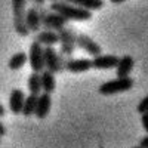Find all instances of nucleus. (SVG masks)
<instances>
[{
	"label": "nucleus",
	"instance_id": "1",
	"mask_svg": "<svg viewBox=\"0 0 148 148\" xmlns=\"http://www.w3.org/2000/svg\"><path fill=\"white\" fill-rule=\"evenodd\" d=\"M49 10L59 14L68 22L70 21H89V19H92V12L77 8V6L67 3V2H52L49 5Z\"/></svg>",
	"mask_w": 148,
	"mask_h": 148
},
{
	"label": "nucleus",
	"instance_id": "2",
	"mask_svg": "<svg viewBox=\"0 0 148 148\" xmlns=\"http://www.w3.org/2000/svg\"><path fill=\"white\" fill-rule=\"evenodd\" d=\"M27 0H15L12 3L14 10V28L21 37H27L30 34L25 25V12H27Z\"/></svg>",
	"mask_w": 148,
	"mask_h": 148
},
{
	"label": "nucleus",
	"instance_id": "3",
	"mask_svg": "<svg viewBox=\"0 0 148 148\" xmlns=\"http://www.w3.org/2000/svg\"><path fill=\"white\" fill-rule=\"evenodd\" d=\"M133 86V79L132 77H125V79H113V80H108L99 84L98 88V92L101 95H116L119 92H126L129 90Z\"/></svg>",
	"mask_w": 148,
	"mask_h": 148
},
{
	"label": "nucleus",
	"instance_id": "4",
	"mask_svg": "<svg viewBox=\"0 0 148 148\" xmlns=\"http://www.w3.org/2000/svg\"><path fill=\"white\" fill-rule=\"evenodd\" d=\"M59 36V45H61V51L59 53H62L64 56H71L76 52L77 47V33L73 27H65L64 30H61L58 33Z\"/></svg>",
	"mask_w": 148,
	"mask_h": 148
},
{
	"label": "nucleus",
	"instance_id": "5",
	"mask_svg": "<svg viewBox=\"0 0 148 148\" xmlns=\"http://www.w3.org/2000/svg\"><path fill=\"white\" fill-rule=\"evenodd\" d=\"M28 62L33 70V73H42L45 70V56H43V46H40L37 42H31L30 51H28Z\"/></svg>",
	"mask_w": 148,
	"mask_h": 148
},
{
	"label": "nucleus",
	"instance_id": "6",
	"mask_svg": "<svg viewBox=\"0 0 148 148\" xmlns=\"http://www.w3.org/2000/svg\"><path fill=\"white\" fill-rule=\"evenodd\" d=\"M67 25H68V21L64 16H61L59 14L52 12V10H49L47 14H46V16H45V19L42 21V27L46 31L59 33L61 30H64Z\"/></svg>",
	"mask_w": 148,
	"mask_h": 148
},
{
	"label": "nucleus",
	"instance_id": "7",
	"mask_svg": "<svg viewBox=\"0 0 148 148\" xmlns=\"http://www.w3.org/2000/svg\"><path fill=\"white\" fill-rule=\"evenodd\" d=\"M43 56H45V70L51 71L52 74L62 73L59 68V56H58V52L55 51V47L52 46L43 47Z\"/></svg>",
	"mask_w": 148,
	"mask_h": 148
},
{
	"label": "nucleus",
	"instance_id": "8",
	"mask_svg": "<svg viewBox=\"0 0 148 148\" xmlns=\"http://www.w3.org/2000/svg\"><path fill=\"white\" fill-rule=\"evenodd\" d=\"M77 47L86 51L92 56H98V55H101V52H102V47L98 45L90 36L84 34V33L77 34Z\"/></svg>",
	"mask_w": 148,
	"mask_h": 148
},
{
	"label": "nucleus",
	"instance_id": "9",
	"mask_svg": "<svg viewBox=\"0 0 148 148\" xmlns=\"http://www.w3.org/2000/svg\"><path fill=\"white\" fill-rule=\"evenodd\" d=\"M119 56L116 55H98L93 56L92 59V68L96 70H111V68H116L119 64Z\"/></svg>",
	"mask_w": 148,
	"mask_h": 148
},
{
	"label": "nucleus",
	"instance_id": "10",
	"mask_svg": "<svg viewBox=\"0 0 148 148\" xmlns=\"http://www.w3.org/2000/svg\"><path fill=\"white\" fill-rule=\"evenodd\" d=\"M92 68V59L88 58H74V59H68L65 64V71L68 73H86Z\"/></svg>",
	"mask_w": 148,
	"mask_h": 148
},
{
	"label": "nucleus",
	"instance_id": "11",
	"mask_svg": "<svg viewBox=\"0 0 148 148\" xmlns=\"http://www.w3.org/2000/svg\"><path fill=\"white\" fill-rule=\"evenodd\" d=\"M24 101H25V95L21 89H12L9 95V110L12 114H22Z\"/></svg>",
	"mask_w": 148,
	"mask_h": 148
},
{
	"label": "nucleus",
	"instance_id": "12",
	"mask_svg": "<svg viewBox=\"0 0 148 148\" xmlns=\"http://www.w3.org/2000/svg\"><path fill=\"white\" fill-rule=\"evenodd\" d=\"M135 65V59L130 55H123L119 59V64L116 67V74L119 79H125V77H130V71L133 70Z\"/></svg>",
	"mask_w": 148,
	"mask_h": 148
},
{
	"label": "nucleus",
	"instance_id": "13",
	"mask_svg": "<svg viewBox=\"0 0 148 148\" xmlns=\"http://www.w3.org/2000/svg\"><path fill=\"white\" fill-rule=\"evenodd\" d=\"M52 107V99H51V95L42 92L39 96H37V107H36V117L37 119H45L49 111H51Z\"/></svg>",
	"mask_w": 148,
	"mask_h": 148
},
{
	"label": "nucleus",
	"instance_id": "14",
	"mask_svg": "<svg viewBox=\"0 0 148 148\" xmlns=\"http://www.w3.org/2000/svg\"><path fill=\"white\" fill-rule=\"evenodd\" d=\"M25 25L28 28L30 33H39L42 28V24H40V16H39V12L34 6L28 8L25 12Z\"/></svg>",
	"mask_w": 148,
	"mask_h": 148
},
{
	"label": "nucleus",
	"instance_id": "15",
	"mask_svg": "<svg viewBox=\"0 0 148 148\" xmlns=\"http://www.w3.org/2000/svg\"><path fill=\"white\" fill-rule=\"evenodd\" d=\"M34 42H37L40 46H53L59 42V36L58 33L55 31H46V30H42L39 31L36 36H34Z\"/></svg>",
	"mask_w": 148,
	"mask_h": 148
},
{
	"label": "nucleus",
	"instance_id": "16",
	"mask_svg": "<svg viewBox=\"0 0 148 148\" xmlns=\"http://www.w3.org/2000/svg\"><path fill=\"white\" fill-rule=\"evenodd\" d=\"M40 80H42V90L45 93H49L51 95L55 88H56V80H55V74H52L51 71L47 70H43L40 73Z\"/></svg>",
	"mask_w": 148,
	"mask_h": 148
},
{
	"label": "nucleus",
	"instance_id": "17",
	"mask_svg": "<svg viewBox=\"0 0 148 148\" xmlns=\"http://www.w3.org/2000/svg\"><path fill=\"white\" fill-rule=\"evenodd\" d=\"M25 62H28V55L25 53V52H16V53H14L10 58H9V61H8V67L10 68V70H19V68H22L24 65H25Z\"/></svg>",
	"mask_w": 148,
	"mask_h": 148
},
{
	"label": "nucleus",
	"instance_id": "18",
	"mask_svg": "<svg viewBox=\"0 0 148 148\" xmlns=\"http://www.w3.org/2000/svg\"><path fill=\"white\" fill-rule=\"evenodd\" d=\"M71 5L77 6V8H82L84 10H98L104 6V2L102 0H71Z\"/></svg>",
	"mask_w": 148,
	"mask_h": 148
},
{
	"label": "nucleus",
	"instance_id": "19",
	"mask_svg": "<svg viewBox=\"0 0 148 148\" xmlns=\"http://www.w3.org/2000/svg\"><path fill=\"white\" fill-rule=\"evenodd\" d=\"M27 86H28V90L31 95L39 96L42 93V80H40V74L39 73H31L28 76L27 80Z\"/></svg>",
	"mask_w": 148,
	"mask_h": 148
},
{
	"label": "nucleus",
	"instance_id": "20",
	"mask_svg": "<svg viewBox=\"0 0 148 148\" xmlns=\"http://www.w3.org/2000/svg\"><path fill=\"white\" fill-rule=\"evenodd\" d=\"M36 107H37V96L36 95H27L25 101H24V108H22V114L25 117L34 116L36 114Z\"/></svg>",
	"mask_w": 148,
	"mask_h": 148
},
{
	"label": "nucleus",
	"instance_id": "21",
	"mask_svg": "<svg viewBox=\"0 0 148 148\" xmlns=\"http://www.w3.org/2000/svg\"><path fill=\"white\" fill-rule=\"evenodd\" d=\"M136 110H138V113H141V114L148 113V95H147V96H144L142 99H141V102L138 104Z\"/></svg>",
	"mask_w": 148,
	"mask_h": 148
},
{
	"label": "nucleus",
	"instance_id": "22",
	"mask_svg": "<svg viewBox=\"0 0 148 148\" xmlns=\"http://www.w3.org/2000/svg\"><path fill=\"white\" fill-rule=\"evenodd\" d=\"M142 117H141V121H142V127H144V130L148 133V113H145V114H141Z\"/></svg>",
	"mask_w": 148,
	"mask_h": 148
},
{
	"label": "nucleus",
	"instance_id": "23",
	"mask_svg": "<svg viewBox=\"0 0 148 148\" xmlns=\"http://www.w3.org/2000/svg\"><path fill=\"white\" fill-rule=\"evenodd\" d=\"M139 147H141V148H148V135H147V136H144V138H141Z\"/></svg>",
	"mask_w": 148,
	"mask_h": 148
},
{
	"label": "nucleus",
	"instance_id": "24",
	"mask_svg": "<svg viewBox=\"0 0 148 148\" xmlns=\"http://www.w3.org/2000/svg\"><path fill=\"white\" fill-rule=\"evenodd\" d=\"M6 127H5V125H3V123L2 121H0V138H2V136H5V135H6Z\"/></svg>",
	"mask_w": 148,
	"mask_h": 148
},
{
	"label": "nucleus",
	"instance_id": "25",
	"mask_svg": "<svg viewBox=\"0 0 148 148\" xmlns=\"http://www.w3.org/2000/svg\"><path fill=\"white\" fill-rule=\"evenodd\" d=\"M5 113H6V110H5V107L0 104V117H3L5 116Z\"/></svg>",
	"mask_w": 148,
	"mask_h": 148
},
{
	"label": "nucleus",
	"instance_id": "26",
	"mask_svg": "<svg viewBox=\"0 0 148 148\" xmlns=\"http://www.w3.org/2000/svg\"><path fill=\"white\" fill-rule=\"evenodd\" d=\"M111 2H113L114 5H117V3H123V0H111Z\"/></svg>",
	"mask_w": 148,
	"mask_h": 148
},
{
	"label": "nucleus",
	"instance_id": "27",
	"mask_svg": "<svg viewBox=\"0 0 148 148\" xmlns=\"http://www.w3.org/2000/svg\"><path fill=\"white\" fill-rule=\"evenodd\" d=\"M132 148H141V147H139V145H136V147H132Z\"/></svg>",
	"mask_w": 148,
	"mask_h": 148
},
{
	"label": "nucleus",
	"instance_id": "28",
	"mask_svg": "<svg viewBox=\"0 0 148 148\" xmlns=\"http://www.w3.org/2000/svg\"><path fill=\"white\" fill-rule=\"evenodd\" d=\"M0 144H2V139H0Z\"/></svg>",
	"mask_w": 148,
	"mask_h": 148
},
{
	"label": "nucleus",
	"instance_id": "29",
	"mask_svg": "<svg viewBox=\"0 0 148 148\" xmlns=\"http://www.w3.org/2000/svg\"><path fill=\"white\" fill-rule=\"evenodd\" d=\"M99 148H102V147H99Z\"/></svg>",
	"mask_w": 148,
	"mask_h": 148
}]
</instances>
